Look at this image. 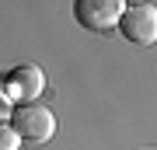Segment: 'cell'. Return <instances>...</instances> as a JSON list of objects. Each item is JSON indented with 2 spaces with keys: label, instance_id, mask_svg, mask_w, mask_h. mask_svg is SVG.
<instances>
[{
  "label": "cell",
  "instance_id": "8",
  "mask_svg": "<svg viewBox=\"0 0 157 150\" xmlns=\"http://www.w3.org/2000/svg\"><path fill=\"white\" fill-rule=\"evenodd\" d=\"M147 150H154V147H147Z\"/></svg>",
  "mask_w": 157,
  "mask_h": 150
},
{
  "label": "cell",
  "instance_id": "5",
  "mask_svg": "<svg viewBox=\"0 0 157 150\" xmlns=\"http://www.w3.org/2000/svg\"><path fill=\"white\" fill-rule=\"evenodd\" d=\"M0 150H21V136L14 133L11 122H0Z\"/></svg>",
  "mask_w": 157,
  "mask_h": 150
},
{
  "label": "cell",
  "instance_id": "4",
  "mask_svg": "<svg viewBox=\"0 0 157 150\" xmlns=\"http://www.w3.org/2000/svg\"><path fill=\"white\" fill-rule=\"evenodd\" d=\"M119 32L136 45H154L157 42V7L154 4H133L122 11Z\"/></svg>",
  "mask_w": 157,
  "mask_h": 150
},
{
  "label": "cell",
  "instance_id": "7",
  "mask_svg": "<svg viewBox=\"0 0 157 150\" xmlns=\"http://www.w3.org/2000/svg\"><path fill=\"white\" fill-rule=\"evenodd\" d=\"M126 4H147V0H126Z\"/></svg>",
  "mask_w": 157,
  "mask_h": 150
},
{
  "label": "cell",
  "instance_id": "6",
  "mask_svg": "<svg viewBox=\"0 0 157 150\" xmlns=\"http://www.w3.org/2000/svg\"><path fill=\"white\" fill-rule=\"evenodd\" d=\"M11 112H14V105H11L4 94H0V122H7V119H11Z\"/></svg>",
  "mask_w": 157,
  "mask_h": 150
},
{
  "label": "cell",
  "instance_id": "2",
  "mask_svg": "<svg viewBox=\"0 0 157 150\" xmlns=\"http://www.w3.org/2000/svg\"><path fill=\"white\" fill-rule=\"evenodd\" d=\"M45 91V73L42 67H35V63H21V67L7 70L4 77H0V94H4L11 105H28L35 101Z\"/></svg>",
  "mask_w": 157,
  "mask_h": 150
},
{
  "label": "cell",
  "instance_id": "3",
  "mask_svg": "<svg viewBox=\"0 0 157 150\" xmlns=\"http://www.w3.org/2000/svg\"><path fill=\"white\" fill-rule=\"evenodd\" d=\"M126 0H77L73 4V17L87 32H115L122 21Z\"/></svg>",
  "mask_w": 157,
  "mask_h": 150
},
{
  "label": "cell",
  "instance_id": "1",
  "mask_svg": "<svg viewBox=\"0 0 157 150\" xmlns=\"http://www.w3.org/2000/svg\"><path fill=\"white\" fill-rule=\"evenodd\" d=\"M11 126L14 133L21 136V143H49L52 133H56V115H52L45 105H39V101H28V105H17L11 112Z\"/></svg>",
  "mask_w": 157,
  "mask_h": 150
}]
</instances>
